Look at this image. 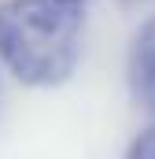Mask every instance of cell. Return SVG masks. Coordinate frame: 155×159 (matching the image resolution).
Listing matches in <instances>:
<instances>
[{"label":"cell","mask_w":155,"mask_h":159,"mask_svg":"<svg viewBox=\"0 0 155 159\" xmlns=\"http://www.w3.org/2000/svg\"><path fill=\"white\" fill-rule=\"evenodd\" d=\"M85 41L81 0H4L0 63L33 89H55L74 74Z\"/></svg>","instance_id":"cell-1"},{"label":"cell","mask_w":155,"mask_h":159,"mask_svg":"<svg viewBox=\"0 0 155 159\" xmlns=\"http://www.w3.org/2000/svg\"><path fill=\"white\" fill-rule=\"evenodd\" d=\"M126 81L133 100L155 115V15L140 22V30L129 41V56H126Z\"/></svg>","instance_id":"cell-2"},{"label":"cell","mask_w":155,"mask_h":159,"mask_svg":"<svg viewBox=\"0 0 155 159\" xmlns=\"http://www.w3.org/2000/svg\"><path fill=\"white\" fill-rule=\"evenodd\" d=\"M126 156H129V159H155V115H152V122L129 141Z\"/></svg>","instance_id":"cell-3"},{"label":"cell","mask_w":155,"mask_h":159,"mask_svg":"<svg viewBox=\"0 0 155 159\" xmlns=\"http://www.w3.org/2000/svg\"><path fill=\"white\" fill-rule=\"evenodd\" d=\"M81 4H85V0H81Z\"/></svg>","instance_id":"cell-4"}]
</instances>
